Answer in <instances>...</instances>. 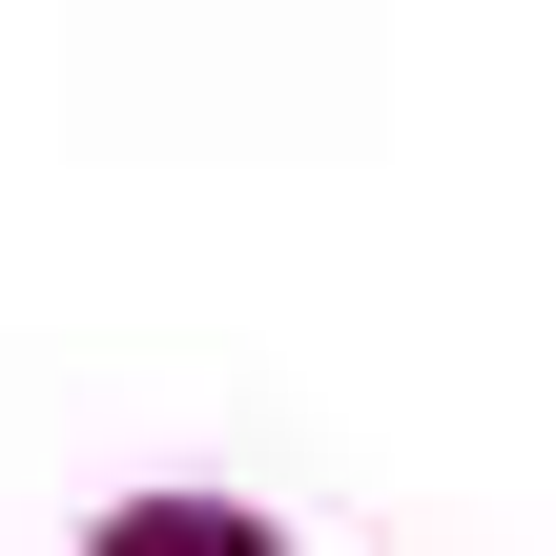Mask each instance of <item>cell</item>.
<instances>
[{"label":"cell","mask_w":556,"mask_h":556,"mask_svg":"<svg viewBox=\"0 0 556 556\" xmlns=\"http://www.w3.org/2000/svg\"><path fill=\"white\" fill-rule=\"evenodd\" d=\"M83 556H289L268 516H227V495H144V516H103Z\"/></svg>","instance_id":"6da1fadb"}]
</instances>
